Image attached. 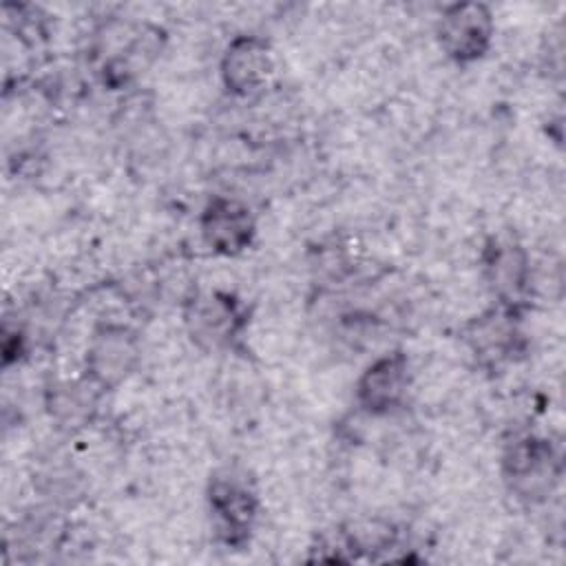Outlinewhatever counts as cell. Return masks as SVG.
Returning a JSON list of instances; mask_svg holds the SVG:
<instances>
[{
  "mask_svg": "<svg viewBox=\"0 0 566 566\" xmlns=\"http://www.w3.org/2000/svg\"><path fill=\"white\" fill-rule=\"evenodd\" d=\"M495 35L493 11L482 2H455L442 9L436 24V40L447 60L458 66L482 60Z\"/></svg>",
  "mask_w": 566,
  "mask_h": 566,
  "instance_id": "1",
  "label": "cell"
},
{
  "mask_svg": "<svg viewBox=\"0 0 566 566\" xmlns=\"http://www.w3.org/2000/svg\"><path fill=\"white\" fill-rule=\"evenodd\" d=\"M502 469L509 489L526 502H539L551 495L562 473L557 451L546 438L537 436L513 440L504 451Z\"/></svg>",
  "mask_w": 566,
  "mask_h": 566,
  "instance_id": "2",
  "label": "cell"
},
{
  "mask_svg": "<svg viewBox=\"0 0 566 566\" xmlns=\"http://www.w3.org/2000/svg\"><path fill=\"white\" fill-rule=\"evenodd\" d=\"M142 360L139 336L119 323H104L88 336L84 376L102 391L119 387Z\"/></svg>",
  "mask_w": 566,
  "mask_h": 566,
  "instance_id": "3",
  "label": "cell"
},
{
  "mask_svg": "<svg viewBox=\"0 0 566 566\" xmlns=\"http://www.w3.org/2000/svg\"><path fill=\"white\" fill-rule=\"evenodd\" d=\"M184 325L199 347L223 349L241 338L248 314L230 292H197L184 307Z\"/></svg>",
  "mask_w": 566,
  "mask_h": 566,
  "instance_id": "4",
  "label": "cell"
},
{
  "mask_svg": "<svg viewBox=\"0 0 566 566\" xmlns=\"http://www.w3.org/2000/svg\"><path fill=\"white\" fill-rule=\"evenodd\" d=\"M411 389V363L405 352L374 358L356 380L354 396L369 416H387L405 405Z\"/></svg>",
  "mask_w": 566,
  "mask_h": 566,
  "instance_id": "5",
  "label": "cell"
},
{
  "mask_svg": "<svg viewBox=\"0 0 566 566\" xmlns=\"http://www.w3.org/2000/svg\"><path fill=\"white\" fill-rule=\"evenodd\" d=\"M274 73V53L265 38L254 33L234 35L221 53L219 75L237 97H252L263 91Z\"/></svg>",
  "mask_w": 566,
  "mask_h": 566,
  "instance_id": "6",
  "label": "cell"
},
{
  "mask_svg": "<svg viewBox=\"0 0 566 566\" xmlns=\"http://www.w3.org/2000/svg\"><path fill=\"white\" fill-rule=\"evenodd\" d=\"M203 243L221 256H237L248 250L256 234V219L248 203L237 197L217 195L199 214Z\"/></svg>",
  "mask_w": 566,
  "mask_h": 566,
  "instance_id": "7",
  "label": "cell"
},
{
  "mask_svg": "<svg viewBox=\"0 0 566 566\" xmlns=\"http://www.w3.org/2000/svg\"><path fill=\"white\" fill-rule=\"evenodd\" d=\"M208 504L212 522L228 544H241L248 539L259 515V500L245 480L232 473L214 478L210 482Z\"/></svg>",
  "mask_w": 566,
  "mask_h": 566,
  "instance_id": "8",
  "label": "cell"
},
{
  "mask_svg": "<svg viewBox=\"0 0 566 566\" xmlns=\"http://www.w3.org/2000/svg\"><path fill=\"white\" fill-rule=\"evenodd\" d=\"M484 281L502 307L515 310L531 290L533 268L528 252L513 239H495L482 256Z\"/></svg>",
  "mask_w": 566,
  "mask_h": 566,
  "instance_id": "9",
  "label": "cell"
},
{
  "mask_svg": "<svg viewBox=\"0 0 566 566\" xmlns=\"http://www.w3.org/2000/svg\"><path fill=\"white\" fill-rule=\"evenodd\" d=\"M520 332L513 321V310L497 307L475 316L464 329V343L471 354L484 365L509 360L517 349Z\"/></svg>",
  "mask_w": 566,
  "mask_h": 566,
  "instance_id": "10",
  "label": "cell"
},
{
  "mask_svg": "<svg viewBox=\"0 0 566 566\" xmlns=\"http://www.w3.org/2000/svg\"><path fill=\"white\" fill-rule=\"evenodd\" d=\"M99 391L102 389H97L86 376L75 382H62L53 391V400H51L53 418L60 424H69V427L82 424L84 420H88Z\"/></svg>",
  "mask_w": 566,
  "mask_h": 566,
  "instance_id": "11",
  "label": "cell"
}]
</instances>
